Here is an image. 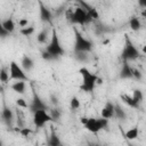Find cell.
Listing matches in <instances>:
<instances>
[{
	"mask_svg": "<svg viewBox=\"0 0 146 146\" xmlns=\"http://www.w3.org/2000/svg\"><path fill=\"white\" fill-rule=\"evenodd\" d=\"M132 98L137 102V103H141L143 102V98H144V95H143V91L140 89H135L133 92H132Z\"/></svg>",
	"mask_w": 146,
	"mask_h": 146,
	"instance_id": "cell-25",
	"label": "cell"
},
{
	"mask_svg": "<svg viewBox=\"0 0 146 146\" xmlns=\"http://www.w3.org/2000/svg\"><path fill=\"white\" fill-rule=\"evenodd\" d=\"M17 131H18L19 135L23 136V137H29V136L32 133V130H31L30 128H27V127H22V128L17 129Z\"/></svg>",
	"mask_w": 146,
	"mask_h": 146,
	"instance_id": "cell-28",
	"label": "cell"
},
{
	"mask_svg": "<svg viewBox=\"0 0 146 146\" xmlns=\"http://www.w3.org/2000/svg\"><path fill=\"white\" fill-rule=\"evenodd\" d=\"M124 137L128 139V140H135L139 137V129L137 127H133L131 129H129L125 133H124Z\"/></svg>",
	"mask_w": 146,
	"mask_h": 146,
	"instance_id": "cell-18",
	"label": "cell"
},
{
	"mask_svg": "<svg viewBox=\"0 0 146 146\" xmlns=\"http://www.w3.org/2000/svg\"><path fill=\"white\" fill-rule=\"evenodd\" d=\"M92 18L90 16L89 13H87L84 9H82L81 7H76L74 9V11L71 14V21L73 23H76V24H80V25H83V24H87L88 22H90Z\"/></svg>",
	"mask_w": 146,
	"mask_h": 146,
	"instance_id": "cell-8",
	"label": "cell"
},
{
	"mask_svg": "<svg viewBox=\"0 0 146 146\" xmlns=\"http://www.w3.org/2000/svg\"><path fill=\"white\" fill-rule=\"evenodd\" d=\"M21 65L23 66V68H24L26 72H30V71L33 70V67H34V62H33V59H32L30 56L25 55V56H23V58H22Z\"/></svg>",
	"mask_w": 146,
	"mask_h": 146,
	"instance_id": "cell-16",
	"label": "cell"
},
{
	"mask_svg": "<svg viewBox=\"0 0 146 146\" xmlns=\"http://www.w3.org/2000/svg\"><path fill=\"white\" fill-rule=\"evenodd\" d=\"M88 52H75V58L81 62V63H86L88 60Z\"/></svg>",
	"mask_w": 146,
	"mask_h": 146,
	"instance_id": "cell-29",
	"label": "cell"
},
{
	"mask_svg": "<svg viewBox=\"0 0 146 146\" xmlns=\"http://www.w3.org/2000/svg\"><path fill=\"white\" fill-rule=\"evenodd\" d=\"M49 113H50V115H51V117H52V121H58V120L60 119L62 112H60L58 108H52Z\"/></svg>",
	"mask_w": 146,
	"mask_h": 146,
	"instance_id": "cell-27",
	"label": "cell"
},
{
	"mask_svg": "<svg viewBox=\"0 0 146 146\" xmlns=\"http://www.w3.org/2000/svg\"><path fill=\"white\" fill-rule=\"evenodd\" d=\"M19 1H26V0H19Z\"/></svg>",
	"mask_w": 146,
	"mask_h": 146,
	"instance_id": "cell-39",
	"label": "cell"
},
{
	"mask_svg": "<svg viewBox=\"0 0 146 146\" xmlns=\"http://www.w3.org/2000/svg\"><path fill=\"white\" fill-rule=\"evenodd\" d=\"M34 31H35L34 26H33V25H29V26H26V27H22V29L19 30V33H21L22 35H24V36H30V35H32V34L34 33Z\"/></svg>",
	"mask_w": 146,
	"mask_h": 146,
	"instance_id": "cell-24",
	"label": "cell"
},
{
	"mask_svg": "<svg viewBox=\"0 0 146 146\" xmlns=\"http://www.w3.org/2000/svg\"><path fill=\"white\" fill-rule=\"evenodd\" d=\"M114 116H116L120 120H124L127 117V112L123 110V107H121L120 105H115V110H114Z\"/></svg>",
	"mask_w": 146,
	"mask_h": 146,
	"instance_id": "cell-23",
	"label": "cell"
},
{
	"mask_svg": "<svg viewBox=\"0 0 146 146\" xmlns=\"http://www.w3.org/2000/svg\"><path fill=\"white\" fill-rule=\"evenodd\" d=\"M42 58L46 59V60H50V59H52L51 55H50L48 51H43V52H42Z\"/></svg>",
	"mask_w": 146,
	"mask_h": 146,
	"instance_id": "cell-33",
	"label": "cell"
},
{
	"mask_svg": "<svg viewBox=\"0 0 146 146\" xmlns=\"http://www.w3.org/2000/svg\"><path fill=\"white\" fill-rule=\"evenodd\" d=\"M122 59L130 62V60H135L140 56V51L138 50V48L132 43V41L127 36L125 41H124V47L122 50Z\"/></svg>",
	"mask_w": 146,
	"mask_h": 146,
	"instance_id": "cell-4",
	"label": "cell"
},
{
	"mask_svg": "<svg viewBox=\"0 0 146 146\" xmlns=\"http://www.w3.org/2000/svg\"><path fill=\"white\" fill-rule=\"evenodd\" d=\"M11 89H13V91H15L18 95H24L25 90H26V83L24 80H16L11 84Z\"/></svg>",
	"mask_w": 146,
	"mask_h": 146,
	"instance_id": "cell-13",
	"label": "cell"
},
{
	"mask_svg": "<svg viewBox=\"0 0 146 146\" xmlns=\"http://www.w3.org/2000/svg\"><path fill=\"white\" fill-rule=\"evenodd\" d=\"M26 71L23 68V66L21 64H18L17 62L13 60L10 62L9 64V74H10V80H24V81H27L29 80V76L26 75L25 73Z\"/></svg>",
	"mask_w": 146,
	"mask_h": 146,
	"instance_id": "cell-6",
	"label": "cell"
},
{
	"mask_svg": "<svg viewBox=\"0 0 146 146\" xmlns=\"http://www.w3.org/2000/svg\"><path fill=\"white\" fill-rule=\"evenodd\" d=\"M141 51H143V54H144V55H146V46H143Z\"/></svg>",
	"mask_w": 146,
	"mask_h": 146,
	"instance_id": "cell-38",
	"label": "cell"
},
{
	"mask_svg": "<svg viewBox=\"0 0 146 146\" xmlns=\"http://www.w3.org/2000/svg\"><path fill=\"white\" fill-rule=\"evenodd\" d=\"M79 73L82 78V82L80 84V89L84 92H92L97 86L98 76L94 73H91L87 67H81L79 70Z\"/></svg>",
	"mask_w": 146,
	"mask_h": 146,
	"instance_id": "cell-1",
	"label": "cell"
},
{
	"mask_svg": "<svg viewBox=\"0 0 146 146\" xmlns=\"http://www.w3.org/2000/svg\"><path fill=\"white\" fill-rule=\"evenodd\" d=\"M9 34V32L6 30V29H3L2 26H0V35L2 36V38H6V35H8Z\"/></svg>",
	"mask_w": 146,
	"mask_h": 146,
	"instance_id": "cell-34",
	"label": "cell"
},
{
	"mask_svg": "<svg viewBox=\"0 0 146 146\" xmlns=\"http://www.w3.org/2000/svg\"><path fill=\"white\" fill-rule=\"evenodd\" d=\"M70 106H71L72 110H78L80 107V100H79V98L75 97V96H73L71 98V100H70Z\"/></svg>",
	"mask_w": 146,
	"mask_h": 146,
	"instance_id": "cell-26",
	"label": "cell"
},
{
	"mask_svg": "<svg viewBox=\"0 0 146 146\" xmlns=\"http://www.w3.org/2000/svg\"><path fill=\"white\" fill-rule=\"evenodd\" d=\"M39 6H40V19L42 22H50L51 21V17H52L51 11L42 2H40Z\"/></svg>",
	"mask_w": 146,
	"mask_h": 146,
	"instance_id": "cell-14",
	"label": "cell"
},
{
	"mask_svg": "<svg viewBox=\"0 0 146 146\" xmlns=\"http://www.w3.org/2000/svg\"><path fill=\"white\" fill-rule=\"evenodd\" d=\"M18 26H19L21 29H22V27H26V26H29V19L25 18V17L21 18V19L18 21Z\"/></svg>",
	"mask_w": 146,
	"mask_h": 146,
	"instance_id": "cell-32",
	"label": "cell"
},
{
	"mask_svg": "<svg viewBox=\"0 0 146 146\" xmlns=\"http://www.w3.org/2000/svg\"><path fill=\"white\" fill-rule=\"evenodd\" d=\"M48 145H50V146H60V145H62V143H60V140H59V137L57 136V133H56L54 130L51 131L50 137H49V139H48Z\"/></svg>",
	"mask_w": 146,
	"mask_h": 146,
	"instance_id": "cell-20",
	"label": "cell"
},
{
	"mask_svg": "<svg viewBox=\"0 0 146 146\" xmlns=\"http://www.w3.org/2000/svg\"><path fill=\"white\" fill-rule=\"evenodd\" d=\"M46 51H48L52 58H57V57H60L65 54V50L64 48L62 47L60 44V41H59V36H58V33L57 31L54 29L51 31V35H50V40L49 42L47 43L46 46Z\"/></svg>",
	"mask_w": 146,
	"mask_h": 146,
	"instance_id": "cell-2",
	"label": "cell"
},
{
	"mask_svg": "<svg viewBox=\"0 0 146 146\" xmlns=\"http://www.w3.org/2000/svg\"><path fill=\"white\" fill-rule=\"evenodd\" d=\"M29 108H30L31 112H35L38 110H48V106H47V104L43 102V99L38 94H34Z\"/></svg>",
	"mask_w": 146,
	"mask_h": 146,
	"instance_id": "cell-9",
	"label": "cell"
},
{
	"mask_svg": "<svg viewBox=\"0 0 146 146\" xmlns=\"http://www.w3.org/2000/svg\"><path fill=\"white\" fill-rule=\"evenodd\" d=\"M121 100L125 104V105H128L129 107H131V108H138L139 107V103H137L133 98H132V96H129L128 94H123V95H121Z\"/></svg>",
	"mask_w": 146,
	"mask_h": 146,
	"instance_id": "cell-15",
	"label": "cell"
},
{
	"mask_svg": "<svg viewBox=\"0 0 146 146\" xmlns=\"http://www.w3.org/2000/svg\"><path fill=\"white\" fill-rule=\"evenodd\" d=\"M1 26L3 27V29H6L9 33H11V32H14L15 31V22L11 19V18H7V19H5V21H2L1 22Z\"/></svg>",
	"mask_w": 146,
	"mask_h": 146,
	"instance_id": "cell-19",
	"label": "cell"
},
{
	"mask_svg": "<svg viewBox=\"0 0 146 146\" xmlns=\"http://www.w3.org/2000/svg\"><path fill=\"white\" fill-rule=\"evenodd\" d=\"M9 80H10L9 71H7L6 67H1V70H0V81H1V83L6 84V83H8Z\"/></svg>",
	"mask_w": 146,
	"mask_h": 146,
	"instance_id": "cell-22",
	"label": "cell"
},
{
	"mask_svg": "<svg viewBox=\"0 0 146 146\" xmlns=\"http://www.w3.org/2000/svg\"><path fill=\"white\" fill-rule=\"evenodd\" d=\"M114 110H115V104H113L112 102H107L100 112V116L110 120L114 116Z\"/></svg>",
	"mask_w": 146,
	"mask_h": 146,
	"instance_id": "cell-10",
	"label": "cell"
},
{
	"mask_svg": "<svg viewBox=\"0 0 146 146\" xmlns=\"http://www.w3.org/2000/svg\"><path fill=\"white\" fill-rule=\"evenodd\" d=\"M16 105H17L18 107H21V108H29V106H30V105L26 103V100H25L24 98H21V97L16 99Z\"/></svg>",
	"mask_w": 146,
	"mask_h": 146,
	"instance_id": "cell-30",
	"label": "cell"
},
{
	"mask_svg": "<svg viewBox=\"0 0 146 146\" xmlns=\"http://www.w3.org/2000/svg\"><path fill=\"white\" fill-rule=\"evenodd\" d=\"M132 78H135L136 80H141V78H143V75H141V73H140V71L139 70H136V68H132Z\"/></svg>",
	"mask_w": 146,
	"mask_h": 146,
	"instance_id": "cell-31",
	"label": "cell"
},
{
	"mask_svg": "<svg viewBox=\"0 0 146 146\" xmlns=\"http://www.w3.org/2000/svg\"><path fill=\"white\" fill-rule=\"evenodd\" d=\"M1 117H2V121L6 124H10L14 121V119H15V114H14V112H13L11 108L3 107L2 111H1Z\"/></svg>",
	"mask_w": 146,
	"mask_h": 146,
	"instance_id": "cell-11",
	"label": "cell"
},
{
	"mask_svg": "<svg viewBox=\"0 0 146 146\" xmlns=\"http://www.w3.org/2000/svg\"><path fill=\"white\" fill-rule=\"evenodd\" d=\"M87 121H88V117H87V116H82V117L80 119V122H81L83 125L86 124V122H87Z\"/></svg>",
	"mask_w": 146,
	"mask_h": 146,
	"instance_id": "cell-37",
	"label": "cell"
},
{
	"mask_svg": "<svg viewBox=\"0 0 146 146\" xmlns=\"http://www.w3.org/2000/svg\"><path fill=\"white\" fill-rule=\"evenodd\" d=\"M50 99H51V103H52V104H55V105L58 103V102H57V97H56V96H54V95H51V96H50Z\"/></svg>",
	"mask_w": 146,
	"mask_h": 146,
	"instance_id": "cell-36",
	"label": "cell"
},
{
	"mask_svg": "<svg viewBox=\"0 0 146 146\" xmlns=\"http://www.w3.org/2000/svg\"><path fill=\"white\" fill-rule=\"evenodd\" d=\"M52 117L47 110H38L33 112V123L36 128H42L48 122H51Z\"/></svg>",
	"mask_w": 146,
	"mask_h": 146,
	"instance_id": "cell-7",
	"label": "cell"
},
{
	"mask_svg": "<svg viewBox=\"0 0 146 146\" xmlns=\"http://www.w3.org/2000/svg\"><path fill=\"white\" fill-rule=\"evenodd\" d=\"M107 124H108V120L103 117V116H100L99 119H97V117H88V121L86 122L84 128L91 133H97L98 131L105 129L107 127Z\"/></svg>",
	"mask_w": 146,
	"mask_h": 146,
	"instance_id": "cell-5",
	"label": "cell"
},
{
	"mask_svg": "<svg viewBox=\"0 0 146 146\" xmlns=\"http://www.w3.org/2000/svg\"><path fill=\"white\" fill-rule=\"evenodd\" d=\"M119 76H120V79H131V78H132V68H131V66L128 64L127 60H123L122 68H121V71H120Z\"/></svg>",
	"mask_w": 146,
	"mask_h": 146,
	"instance_id": "cell-12",
	"label": "cell"
},
{
	"mask_svg": "<svg viewBox=\"0 0 146 146\" xmlns=\"http://www.w3.org/2000/svg\"><path fill=\"white\" fill-rule=\"evenodd\" d=\"M92 49V42L84 38L79 31L74 30V52H89Z\"/></svg>",
	"mask_w": 146,
	"mask_h": 146,
	"instance_id": "cell-3",
	"label": "cell"
},
{
	"mask_svg": "<svg viewBox=\"0 0 146 146\" xmlns=\"http://www.w3.org/2000/svg\"><path fill=\"white\" fill-rule=\"evenodd\" d=\"M138 5L141 8H146V0H138Z\"/></svg>",
	"mask_w": 146,
	"mask_h": 146,
	"instance_id": "cell-35",
	"label": "cell"
},
{
	"mask_svg": "<svg viewBox=\"0 0 146 146\" xmlns=\"http://www.w3.org/2000/svg\"><path fill=\"white\" fill-rule=\"evenodd\" d=\"M36 41L39 43H41V44H44V43H48L49 42L48 41V32H47V30H42V31H40L38 33Z\"/></svg>",
	"mask_w": 146,
	"mask_h": 146,
	"instance_id": "cell-21",
	"label": "cell"
},
{
	"mask_svg": "<svg viewBox=\"0 0 146 146\" xmlns=\"http://www.w3.org/2000/svg\"><path fill=\"white\" fill-rule=\"evenodd\" d=\"M129 26L133 32H138L141 29V22L137 16H132L129 19Z\"/></svg>",
	"mask_w": 146,
	"mask_h": 146,
	"instance_id": "cell-17",
	"label": "cell"
}]
</instances>
